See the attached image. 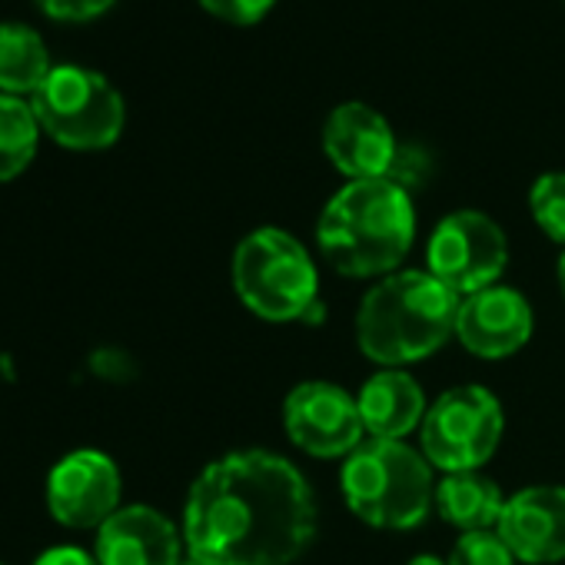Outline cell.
<instances>
[{"label": "cell", "instance_id": "ac0fdd59", "mask_svg": "<svg viewBox=\"0 0 565 565\" xmlns=\"http://www.w3.org/2000/svg\"><path fill=\"white\" fill-rule=\"evenodd\" d=\"M41 134L31 100L0 94V183L18 180L34 163Z\"/></svg>", "mask_w": 565, "mask_h": 565}, {"label": "cell", "instance_id": "cb8c5ba5", "mask_svg": "<svg viewBox=\"0 0 565 565\" xmlns=\"http://www.w3.org/2000/svg\"><path fill=\"white\" fill-rule=\"evenodd\" d=\"M34 565H100L97 555L77 548V545H57V548H47Z\"/></svg>", "mask_w": 565, "mask_h": 565}, {"label": "cell", "instance_id": "4fadbf2b", "mask_svg": "<svg viewBox=\"0 0 565 565\" xmlns=\"http://www.w3.org/2000/svg\"><path fill=\"white\" fill-rule=\"evenodd\" d=\"M495 535L522 565L565 558V486H529L505 499Z\"/></svg>", "mask_w": 565, "mask_h": 565}, {"label": "cell", "instance_id": "2e32d148", "mask_svg": "<svg viewBox=\"0 0 565 565\" xmlns=\"http://www.w3.org/2000/svg\"><path fill=\"white\" fill-rule=\"evenodd\" d=\"M505 509L502 489L479 472H449L436 482V512L466 532H495Z\"/></svg>", "mask_w": 565, "mask_h": 565}, {"label": "cell", "instance_id": "8fae6325", "mask_svg": "<svg viewBox=\"0 0 565 565\" xmlns=\"http://www.w3.org/2000/svg\"><path fill=\"white\" fill-rule=\"evenodd\" d=\"M323 153L347 180H380L390 177L399 140L376 107L350 100L327 117Z\"/></svg>", "mask_w": 565, "mask_h": 565}, {"label": "cell", "instance_id": "277c9868", "mask_svg": "<svg viewBox=\"0 0 565 565\" xmlns=\"http://www.w3.org/2000/svg\"><path fill=\"white\" fill-rule=\"evenodd\" d=\"M350 512L386 532L416 529L436 509V476L429 459L406 439H363L340 469Z\"/></svg>", "mask_w": 565, "mask_h": 565}, {"label": "cell", "instance_id": "52a82bcc", "mask_svg": "<svg viewBox=\"0 0 565 565\" xmlns=\"http://www.w3.org/2000/svg\"><path fill=\"white\" fill-rule=\"evenodd\" d=\"M505 416L499 399L476 383L439 393L419 426V452L433 469L479 472L499 449Z\"/></svg>", "mask_w": 565, "mask_h": 565}, {"label": "cell", "instance_id": "7c38bea8", "mask_svg": "<svg viewBox=\"0 0 565 565\" xmlns=\"http://www.w3.org/2000/svg\"><path fill=\"white\" fill-rule=\"evenodd\" d=\"M532 307L512 287H489L472 297H462L456 317V340L469 356L505 360L515 356L532 337Z\"/></svg>", "mask_w": 565, "mask_h": 565}, {"label": "cell", "instance_id": "44dd1931", "mask_svg": "<svg viewBox=\"0 0 565 565\" xmlns=\"http://www.w3.org/2000/svg\"><path fill=\"white\" fill-rule=\"evenodd\" d=\"M273 4H276V0H200V8L206 14H213L216 21L236 24V28L263 21Z\"/></svg>", "mask_w": 565, "mask_h": 565}, {"label": "cell", "instance_id": "6da1fadb", "mask_svg": "<svg viewBox=\"0 0 565 565\" xmlns=\"http://www.w3.org/2000/svg\"><path fill=\"white\" fill-rule=\"evenodd\" d=\"M317 529L307 476L269 449H236L210 462L183 505V542L206 565H294Z\"/></svg>", "mask_w": 565, "mask_h": 565}, {"label": "cell", "instance_id": "8992f818", "mask_svg": "<svg viewBox=\"0 0 565 565\" xmlns=\"http://www.w3.org/2000/svg\"><path fill=\"white\" fill-rule=\"evenodd\" d=\"M41 130L67 150H107L120 140L127 107L120 90L97 71L61 64L31 97Z\"/></svg>", "mask_w": 565, "mask_h": 565}, {"label": "cell", "instance_id": "5bb4252c", "mask_svg": "<svg viewBox=\"0 0 565 565\" xmlns=\"http://www.w3.org/2000/svg\"><path fill=\"white\" fill-rule=\"evenodd\" d=\"M183 529H177L153 505H120L97 529L100 565H180Z\"/></svg>", "mask_w": 565, "mask_h": 565}, {"label": "cell", "instance_id": "484cf974", "mask_svg": "<svg viewBox=\"0 0 565 565\" xmlns=\"http://www.w3.org/2000/svg\"><path fill=\"white\" fill-rule=\"evenodd\" d=\"M555 273H558V287H562V297H565V249H562V256H558Z\"/></svg>", "mask_w": 565, "mask_h": 565}, {"label": "cell", "instance_id": "9c48e42d", "mask_svg": "<svg viewBox=\"0 0 565 565\" xmlns=\"http://www.w3.org/2000/svg\"><path fill=\"white\" fill-rule=\"evenodd\" d=\"M282 429L300 452L317 459H347L366 439L356 396L327 380H310L287 393Z\"/></svg>", "mask_w": 565, "mask_h": 565}, {"label": "cell", "instance_id": "d4e9b609", "mask_svg": "<svg viewBox=\"0 0 565 565\" xmlns=\"http://www.w3.org/2000/svg\"><path fill=\"white\" fill-rule=\"evenodd\" d=\"M406 565H446V558H439V555H416Z\"/></svg>", "mask_w": 565, "mask_h": 565}, {"label": "cell", "instance_id": "7a4b0ae2", "mask_svg": "<svg viewBox=\"0 0 565 565\" xmlns=\"http://www.w3.org/2000/svg\"><path fill=\"white\" fill-rule=\"evenodd\" d=\"M416 239L409 190L380 180H347L317 220L323 259L350 279H383L399 269Z\"/></svg>", "mask_w": 565, "mask_h": 565}, {"label": "cell", "instance_id": "3957f363", "mask_svg": "<svg viewBox=\"0 0 565 565\" xmlns=\"http://www.w3.org/2000/svg\"><path fill=\"white\" fill-rule=\"evenodd\" d=\"M462 297L429 269H396L373 282L356 313V347L383 370L429 360L456 337Z\"/></svg>", "mask_w": 565, "mask_h": 565}, {"label": "cell", "instance_id": "e0dca14e", "mask_svg": "<svg viewBox=\"0 0 565 565\" xmlns=\"http://www.w3.org/2000/svg\"><path fill=\"white\" fill-rule=\"evenodd\" d=\"M51 51L28 24H0V94L31 100L51 77Z\"/></svg>", "mask_w": 565, "mask_h": 565}, {"label": "cell", "instance_id": "5b68a950", "mask_svg": "<svg viewBox=\"0 0 565 565\" xmlns=\"http://www.w3.org/2000/svg\"><path fill=\"white\" fill-rule=\"evenodd\" d=\"M239 303L266 323H303L320 303V273L310 249L287 230L246 233L230 263Z\"/></svg>", "mask_w": 565, "mask_h": 565}, {"label": "cell", "instance_id": "4316f807", "mask_svg": "<svg viewBox=\"0 0 565 565\" xmlns=\"http://www.w3.org/2000/svg\"><path fill=\"white\" fill-rule=\"evenodd\" d=\"M180 565H206V562H200V558H193V555H190V558H183Z\"/></svg>", "mask_w": 565, "mask_h": 565}, {"label": "cell", "instance_id": "ffe728a7", "mask_svg": "<svg viewBox=\"0 0 565 565\" xmlns=\"http://www.w3.org/2000/svg\"><path fill=\"white\" fill-rule=\"evenodd\" d=\"M446 565H519L495 532H466L452 545Z\"/></svg>", "mask_w": 565, "mask_h": 565}, {"label": "cell", "instance_id": "30bf717a", "mask_svg": "<svg viewBox=\"0 0 565 565\" xmlns=\"http://www.w3.org/2000/svg\"><path fill=\"white\" fill-rule=\"evenodd\" d=\"M120 469L100 449H74L47 476L51 515L67 529H100L120 509Z\"/></svg>", "mask_w": 565, "mask_h": 565}, {"label": "cell", "instance_id": "7402d4cb", "mask_svg": "<svg viewBox=\"0 0 565 565\" xmlns=\"http://www.w3.org/2000/svg\"><path fill=\"white\" fill-rule=\"evenodd\" d=\"M429 170H433V163H429V153H426L423 147H416V143H399V153H396L393 170H390L386 180H393V183H399L403 190L413 193L419 183H426Z\"/></svg>", "mask_w": 565, "mask_h": 565}, {"label": "cell", "instance_id": "9a60e30c", "mask_svg": "<svg viewBox=\"0 0 565 565\" xmlns=\"http://www.w3.org/2000/svg\"><path fill=\"white\" fill-rule=\"evenodd\" d=\"M366 439H406L426 419V393L406 370H380L356 393Z\"/></svg>", "mask_w": 565, "mask_h": 565}, {"label": "cell", "instance_id": "ba28073f", "mask_svg": "<svg viewBox=\"0 0 565 565\" xmlns=\"http://www.w3.org/2000/svg\"><path fill=\"white\" fill-rule=\"evenodd\" d=\"M429 273L456 297H472L499 282L509 266V239L482 210H456L443 216L426 246Z\"/></svg>", "mask_w": 565, "mask_h": 565}, {"label": "cell", "instance_id": "603a6c76", "mask_svg": "<svg viewBox=\"0 0 565 565\" xmlns=\"http://www.w3.org/2000/svg\"><path fill=\"white\" fill-rule=\"evenodd\" d=\"M34 4L51 18V21H64V24H84L94 21L100 14H107L117 0H34Z\"/></svg>", "mask_w": 565, "mask_h": 565}, {"label": "cell", "instance_id": "d6986e66", "mask_svg": "<svg viewBox=\"0 0 565 565\" xmlns=\"http://www.w3.org/2000/svg\"><path fill=\"white\" fill-rule=\"evenodd\" d=\"M529 213L535 220V226L555 239V243H565V173L552 170V173H542L532 190H529Z\"/></svg>", "mask_w": 565, "mask_h": 565}]
</instances>
